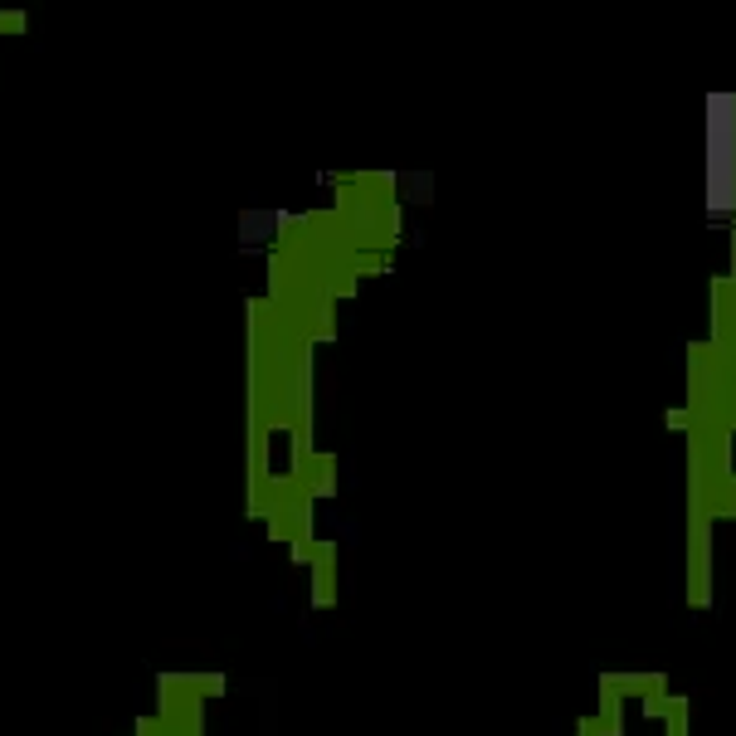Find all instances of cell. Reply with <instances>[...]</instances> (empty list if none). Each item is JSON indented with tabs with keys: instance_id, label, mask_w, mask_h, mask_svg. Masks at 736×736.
I'll list each match as a JSON object with an SVG mask.
<instances>
[{
	"instance_id": "cell-2",
	"label": "cell",
	"mask_w": 736,
	"mask_h": 736,
	"mask_svg": "<svg viewBox=\"0 0 736 736\" xmlns=\"http://www.w3.org/2000/svg\"><path fill=\"white\" fill-rule=\"evenodd\" d=\"M600 683L620 698H639L644 718H663V708H669V678L663 673H600Z\"/></svg>"
},
{
	"instance_id": "cell-5",
	"label": "cell",
	"mask_w": 736,
	"mask_h": 736,
	"mask_svg": "<svg viewBox=\"0 0 736 736\" xmlns=\"http://www.w3.org/2000/svg\"><path fill=\"white\" fill-rule=\"evenodd\" d=\"M663 736H688V698L683 693H669V708H663Z\"/></svg>"
},
{
	"instance_id": "cell-1",
	"label": "cell",
	"mask_w": 736,
	"mask_h": 736,
	"mask_svg": "<svg viewBox=\"0 0 736 736\" xmlns=\"http://www.w3.org/2000/svg\"><path fill=\"white\" fill-rule=\"evenodd\" d=\"M702 205L708 225H736V93L712 88L702 108Z\"/></svg>"
},
{
	"instance_id": "cell-3",
	"label": "cell",
	"mask_w": 736,
	"mask_h": 736,
	"mask_svg": "<svg viewBox=\"0 0 736 736\" xmlns=\"http://www.w3.org/2000/svg\"><path fill=\"white\" fill-rule=\"evenodd\" d=\"M312 604L317 610H332V600H337V547L332 541H322V547H312Z\"/></svg>"
},
{
	"instance_id": "cell-4",
	"label": "cell",
	"mask_w": 736,
	"mask_h": 736,
	"mask_svg": "<svg viewBox=\"0 0 736 736\" xmlns=\"http://www.w3.org/2000/svg\"><path fill=\"white\" fill-rule=\"evenodd\" d=\"M600 727L604 736H624V718H620V693L600 683Z\"/></svg>"
}]
</instances>
